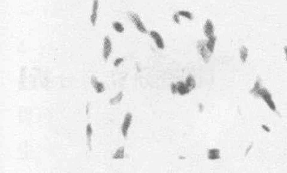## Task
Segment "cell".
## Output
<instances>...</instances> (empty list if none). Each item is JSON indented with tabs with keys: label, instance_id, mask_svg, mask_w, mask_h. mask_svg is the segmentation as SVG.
Listing matches in <instances>:
<instances>
[{
	"label": "cell",
	"instance_id": "6da1fadb",
	"mask_svg": "<svg viewBox=\"0 0 287 173\" xmlns=\"http://www.w3.org/2000/svg\"><path fill=\"white\" fill-rule=\"evenodd\" d=\"M259 97L261 98L264 101L266 104L268 106L270 109L272 110L273 111H276V105L273 100L272 96L271 93L269 92V91L266 88H261V91L259 94Z\"/></svg>",
	"mask_w": 287,
	"mask_h": 173
},
{
	"label": "cell",
	"instance_id": "8992f818",
	"mask_svg": "<svg viewBox=\"0 0 287 173\" xmlns=\"http://www.w3.org/2000/svg\"><path fill=\"white\" fill-rule=\"evenodd\" d=\"M150 36L154 41L157 47L160 49H163L165 47V44L161 36L157 32L155 31H152L150 32Z\"/></svg>",
	"mask_w": 287,
	"mask_h": 173
},
{
	"label": "cell",
	"instance_id": "ffe728a7",
	"mask_svg": "<svg viewBox=\"0 0 287 173\" xmlns=\"http://www.w3.org/2000/svg\"><path fill=\"white\" fill-rule=\"evenodd\" d=\"M178 14L179 16L184 17L188 19L189 20H192L193 18V15L187 11H184V10H181L178 12Z\"/></svg>",
	"mask_w": 287,
	"mask_h": 173
},
{
	"label": "cell",
	"instance_id": "cb8c5ba5",
	"mask_svg": "<svg viewBox=\"0 0 287 173\" xmlns=\"http://www.w3.org/2000/svg\"><path fill=\"white\" fill-rule=\"evenodd\" d=\"M262 128H263V129H264V130L266 131L267 132H269V131H270V129H269V128L267 126H266V125H263V126H262Z\"/></svg>",
	"mask_w": 287,
	"mask_h": 173
},
{
	"label": "cell",
	"instance_id": "9c48e42d",
	"mask_svg": "<svg viewBox=\"0 0 287 173\" xmlns=\"http://www.w3.org/2000/svg\"><path fill=\"white\" fill-rule=\"evenodd\" d=\"M98 0H94L93 3L92 13L90 16V22L93 26H95L97 17H98Z\"/></svg>",
	"mask_w": 287,
	"mask_h": 173
},
{
	"label": "cell",
	"instance_id": "30bf717a",
	"mask_svg": "<svg viewBox=\"0 0 287 173\" xmlns=\"http://www.w3.org/2000/svg\"><path fill=\"white\" fill-rule=\"evenodd\" d=\"M178 86V93L181 95H185L189 93L191 91L188 86L186 85V83L182 82H179L177 83Z\"/></svg>",
	"mask_w": 287,
	"mask_h": 173
},
{
	"label": "cell",
	"instance_id": "5b68a950",
	"mask_svg": "<svg viewBox=\"0 0 287 173\" xmlns=\"http://www.w3.org/2000/svg\"><path fill=\"white\" fill-rule=\"evenodd\" d=\"M112 51V44L109 37H105L103 46V57L105 61L108 59Z\"/></svg>",
	"mask_w": 287,
	"mask_h": 173
},
{
	"label": "cell",
	"instance_id": "277c9868",
	"mask_svg": "<svg viewBox=\"0 0 287 173\" xmlns=\"http://www.w3.org/2000/svg\"><path fill=\"white\" fill-rule=\"evenodd\" d=\"M132 120V113H131L129 112L127 113L126 114L123 122L122 127H121V131H122V135H123V137H125V138H126L127 136L128 131H129V128L131 127Z\"/></svg>",
	"mask_w": 287,
	"mask_h": 173
},
{
	"label": "cell",
	"instance_id": "7402d4cb",
	"mask_svg": "<svg viewBox=\"0 0 287 173\" xmlns=\"http://www.w3.org/2000/svg\"><path fill=\"white\" fill-rule=\"evenodd\" d=\"M123 61H124V59H123V58H117V59H116L114 61V65L117 67L119 66L120 64H122V63L123 62Z\"/></svg>",
	"mask_w": 287,
	"mask_h": 173
},
{
	"label": "cell",
	"instance_id": "ba28073f",
	"mask_svg": "<svg viewBox=\"0 0 287 173\" xmlns=\"http://www.w3.org/2000/svg\"><path fill=\"white\" fill-rule=\"evenodd\" d=\"M204 33L206 37L210 38L214 36V26L213 23L209 19L206 21V23L204 26Z\"/></svg>",
	"mask_w": 287,
	"mask_h": 173
},
{
	"label": "cell",
	"instance_id": "2e32d148",
	"mask_svg": "<svg viewBox=\"0 0 287 173\" xmlns=\"http://www.w3.org/2000/svg\"><path fill=\"white\" fill-rule=\"evenodd\" d=\"M123 97V92H120L116 96H115L114 97L111 98L109 101V102L111 105H113V106L116 105V104H119L121 102Z\"/></svg>",
	"mask_w": 287,
	"mask_h": 173
},
{
	"label": "cell",
	"instance_id": "484cf974",
	"mask_svg": "<svg viewBox=\"0 0 287 173\" xmlns=\"http://www.w3.org/2000/svg\"><path fill=\"white\" fill-rule=\"evenodd\" d=\"M89 104H88V105L86 106V114H88L89 113Z\"/></svg>",
	"mask_w": 287,
	"mask_h": 173
},
{
	"label": "cell",
	"instance_id": "8fae6325",
	"mask_svg": "<svg viewBox=\"0 0 287 173\" xmlns=\"http://www.w3.org/2000/svg\"><path fill=\"white\" fill-rule=\"evenodd\" d=\"M261 83L260 78H258L255 83L254 87L252 88L250 91V93L252 94L254 96L259 97V94L261 89Z\"/></svg>",
	"mask_w": 287,
	"mask_h": 173
},
{
	"label": "cell",
	"instance_id": "d6986e66",
	"mask_svg": "<svg viewBox=\"0 0 287 173\" xmlns=\"http://www.w3.org/2000/svg\"><path fill=\"white\" fill-rule=\"evenodd\" d=\"M113 28L118 33H123L124 32V27L123 25L119 22H114L113 23Z\"/></svg>",
	"mask_w": 287,
	"mask_h": 173
},
{
	"label": "cell",
	"instance_id": "3957f363",
	"mask_svg": "<svg viewBox=\"0 0 287 173\" xmlns=\"http://www.w3.org/2000/svg\"><path fill=\"white\" fill-rule=\"evenodd\" d=\"M127 16L131 19V20L134 23L135 26L139 31L143 32L144 34L147 33V30L146 28L144 26L141 19L136 13L132 11H130L127 13Z\"/></svg>",
	"mask_w": 287,
	"mask_h": 173
},
{
	"label": "cell",
	"instance_id": "4fadbf2b",
	"mask_svg": "<svg viewBox=\"0 0 287 173\" xmlns=\"http://www.w3.org/2000/svg\"><path fill=\"white\" fill-rule=\"evenodd\" d=\"M208 159L210 160H216L220 158V152L218 149H212L208 152Z\"/></svg>",
	"mask_w": 287,
	"mask_h": 173
},
{
	"label": "cell",
	"instance_id": "7a4b0ae2",
	"mask_svg": "<svg viewBox=\"0 0 287 173\" xmlns=\"http://www.w3.org/2000/svg\"><path fill=\"white\" fill-rule=\"evenodd\" d=\"M197 48L199 54L202 56L203 61L208 63L210 59L211 54L209 52L206 47V41L205 40H199L197 41Z\"/></svg>",
	"mask_w": 287,
	"mask_h": 173
},
{
	"label": "cell",
	"instance_id": "d4e9b609",
	"mask_svg": "<svg viewBox=\"0 0 287 173\" xmlns=\"http://www.w3.org/2000/svg\"><path fill=\"white\" fill-rule=\"evenodd\" d=\"M284 52H285V54L286 56V60H287V46L284 47Z\"/></svg>",
	"mask_w": 287,
	"mask_h": 173
},
{
	"label": "cell",
	"instance_id": "ac0fdd59",
	"mask_svg": "<svg viewBox=\"0 0 287 173\" xmlns=\"http://www.w3.org/2000/svg\"><path fill=\"white\" fill-rule=\"evenodd\" d=\"M92 133H93V129H92V125L90 123H88L86 127V136H87L88 140V146H89L90 150H91V149H92L91 141H92Z\"/></svg>",
	"mask_w": 287,
	"mask_h": 173
},
{
	"label": "cell",
	"instance_id": "52a82bcc",
	"mask_svg": "<svg viewBox=\"0 0 287 173\" xmlns=\"http://www.w3.org/2000/svg\"><path fill=\"white\" fill-rule=\"evenodd\" d=\"M90 82H91V83H92L93 87L94 88L95 91L97 93H101L104 92L105 91L104 84L102 83L99 82L97 78L95 76H92L91 77Z\"/></svg>",
	"mask_w": 287,
	"mask_h": 173
},
{
	"label": "cell",
	"instance_id": "9a60e30c",
	"mask_svg": "<svg viewBox=\"0 0 287 173\" xmlns=\"http://www.w3.org/2000/svg\"><path fill=\"white\" fill-rule=\"evenodd\" d=\"M186 84L188 86V88L190 89V91L195 89L196 86V82L195 78L191 75L188 76L187 78L186 79Z\"/></svg>",
	"mask_w": 287,
	"mask_h": 173
},
{
	"label": "cell",
	"instance_id": "e0dca14e",
	"mask_svg": "<svg viewBox=\"0 0 287 173\" xmlns=\"http://www.w3.org/2000/svg\"><path fill=\"white\" fill-rule=\"evenodd\" d=\"M248 56V50L246 47L242 46L240 49V58L243 63H245Z\"/></svg>",
	"mask_w": 287,
	"mask_h": 173
},
{
	"label": "cell",
	"instance_id": "44dd1931",
	"mask_svg": "<svg viewBox=\"0 0 287 173\" xmlns=\"http://www.w3.org/2000/svg\"><path fill=\"white\" fill-rule=\"evenodd\" d=\"M170 89H171V92L173 94H176L177 93H178V86H177V84H175V83H172L171 84V86H170Z\"/></svg>",
	"mask_w": 287,
	"mask_h": 173
},
{
	"label": "cell",
	"instance_id": "5bb4252c",
	"mask_svg": "<svg viewBox=\"0 0 287 173\" xmlns=\"http://www.w3.org/2000/svg\"><path fill=\"white\" fill-rule=\"evenodd\" d=\"M125 158V147L123 146L120 147L117 149L116 152L113 156L114 159H123Z\"/></svg>",
	"mask_w": 287,
	"mask_h": 173
},
{
	"label": "cell",
	"instance_id": "603a6c76",
	"mask_svg": "<svg viewBox=\"0 0 287 173\" xmlns=\"http://www.w3.org/2000/svg\"><path fill=\"white\" fill-rule=\"evenodd\" d=\"M173 20L175 21V22H176L177 24H179V23H180V20H179V15H178V13H175V14L173 15Z\"/></svg>",
	"mask_w": 287,
	"mask_h": 173
},
{
	"label": "cell",
	"instance_id": "7c38bea8",
	"mask_svg": "<svg viewBox=\"0 0 287 173\" xmlns=\"http://www.w3.org/2000/svg\"><path fill=\"white\" fill-rule=\"evenodd\" d=\"M216 41V37L213 36L208 38V40L206 41V47L211 54L214 53L215 49V42Z\"/></svg>",
	"mask_w": 287,
	"mask_h": 173
}]
</instances>
